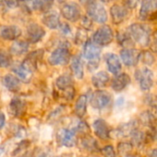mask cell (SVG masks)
<instances>
[{
  "instance_id": "45",
  "label": "cell",
  "mask_w": 157,
  "mask_h": 157,
  "mask_svg": "<svg viewBox=\"0 0 157 157\" xmlns=\"http://www.w3.org/2000/svg\"><path fill=\"white\" fill-rule=\"evenodd\" d=\"M149 18H150L151 20H153V21H157V10L155 12H154V13L149 17Z\"/></svg>"
},
{
  "instance_id": "44",
  "label": "cell",
  "mask_w": 157,
  "mask_h": 157,
  "mask_svg": "<svg viewBox=\"0 0 157 157\" xmlns=\"http://www.w3.org/2000/svg\"><path fill=\"white\" fill-rule=\"evenodd\" d=\"M125 4L128 6V7L133 8L137 5V2H135V1H128V2H125Z\"/></svg>"
},
{
  "instance_id": "12",
  "label": "cell",
  "mask_w": 157,
  "mask_h": 157,
  "mask_svg": "<svg viewBox=\"0 0 157 157\" xmlns=\"http://www.w3.org/2000/svg\"><path fill=\"white\" fill-rule=\"evenodd\" d=\"M93 128L95 134L101 140H109L110 137V130L109 124L102 119H98L94 121Z\"/></svg>"
},
{
  "instance_id": "15",
  "label": "cell",
  "mask_w": 157,
  "mask_h": 157,
  "mask_svg": "<svg viewBox=\"0 0 157 157\" xmlns=\"http://www.w3.org/2000/svg\"><path fill=\"white\" fill-rule=\"evenodd\" d=\"M21 35V29L16 25L3 26L0 28V37L6 40H15Z\"/></svg>"
},
{
  "instance_id": "36",
  "label": "cell",
  "mask_w": 157,
  "mask_h": 157,
  "mask_svg": "<svg viewBox=\"0 0 157 157\" xmlns=\"http://www.w3.org/2000/svg\"><path fill=\"white\" fill-rule=\"evenodd\" d=\"M153 95H148V97L146 98V102H147V104L150 106V108H151V112L154 114V116L156 118L157 117V101L156 99L155 98H153L152 97Z\"/></svg>"
},
{
  "instance_id": "19",
  "label": "cell",
  "mask_w": 157,
  "mask_h": 157,
  "mask_svg": "<svg viewBox=\"0 0 157 157\" xmlns=\"http://www.w3.org/2000/svg\"><path fill=\"white\" fill-rule=\"evenodd\" d=\"M106 63L109 72L118 75L121 70V63L120 58L114 53H109L106 55Z\"/></svg>"
},
{
  "instance_id": "8",
  "label": "cell",
  "mask_w": 157,
  "mask_h": 157,
  "mask_svg": "<svg viewBox=\"0 0 157 157\" xmlns=\"http://www.w3.org/2000/svg\"><path fill=\"white\" fill-rule=\"evenodd\" d=\"M57 140L58 143L64 147L71 148L75 145L76 138H75V132L72 129L63 128L58 131L57 133Z\"/></svg>"
},
{
  "instance_id": "33",
  "label": "cell",
  "mask_w": 157,
  "mask_h": 157,
  "mask_svg": "<svg viewBox=\"0 0 157 157\" xmlns=\"http://www.w3.org/2000/svg\"><path fill=\"white\" fill-rule=\"evenodd\" d=\"M11 63V57L9 52L5 50H0V68L8 67Z\"/></svg>"
},
{
  "instance_id": "2",
  "label": "cell",
  "mask_w": 157,
  "mask_h": 157,
  "mask_svg": "<svg viewBox=\"0 0 157 157\" xmlns=\"http://www.w3.org/2000/svg\"><path fill=\"white\" fill-rule=\"evenodd\" d=\"M100 52H101L100 48L90 40H87L86 43L84 45L83 54L84 57L89 62L88 63L89 70H94L98 68L99 58H100Z\"/></svg>"
},
{
  "instance_id": "17",
  "label": "cell",
  "mask_w": 157,
  "mask_h": 157,
  "mask_svg": "<svg viewBox=\"0 0 157 157\" xmlns=\"http://www.w3.org/2000/svg\"><path fill=\"white\" fill-rule=\"evenodd\" d=\"M157 10V0H145L142 3L140 9V18L145 20Z\"/></svg>"
},
{
  "instance_id": "25",
  "label": "cell",
  "mask_w": 157,
  "mask_h": 157,
  "mask_svg": "<svg viewBox=\"0 0 157 157\" xmlns=\"http://www.w3.org/2000/svg\"><path fill=\"white\" fill-rule=\"evenodd\" d=\"M92 84L95 87L97 88H103L105 87L109 81V75L104 72V71H101V72H98L97 74H95L93 76H92Z\"/></svg>"
},
{
  "instance_id": "34",
  "label": "cell",
  "mask_w": 157,
  "mask_h": 157,
  "mask_svg": "<svg viewBox=\"0 0 157 157\" xmlns=\"http://www.w3.org/2000/svg\"><path fill=\"white\" fill-rule=\"evenodd\" d=\"M140 59L144 63L148 64V65H151L155 63V56L149 51H144V52H141L140 53Z\"/></svg>"
},
{
  "instance_id": "16",
  "label": "cell",
  "mask_w": 157,
  "mask_h": 157,
  "mask_svg": "<svg viewBox=\"0 0 157 157\" xmlns=\"http://www.w3.org/2000/svg\"><path fill=\"white\" fill-rule=\"evenodd\" d=\"M26 111V103L19 98H14L9 104V112L13 117H21Z\"/></svg>"
},
{
  "instance_id": "31",
  "label": "cell",
  "mask_w": 157,
  "mask_h": 157,
  "mask_svg": "<svg viewBox=\"0 0 157 157\" xmlns=\"http://www.w3.org/2000/svg\"><path fill=\"white\" fill-rule=\"evenodd\" d=\"M81 146L89 152H94L96 150H98V144L96 140L89 136V135H85L82 139H81Z\"/></svg>"
},
{
  "instance_id": "18",
  "label": "cell",
  "mask_w": 157,
  "mask_h": 157,
  "mask_svg": "<svg viewBox=\"0 0 157 157\" xmlns=\"http://www.w3.org/2000/svg\"><path fill=\"white\" fill-rule=\"evenodd\" d=\"M13 73L17 75V78L24 83H29L32 77V71L28 69L26 66L21 64H17L12 68Z\"/></svg>"
},
{
  "instance_id": "29",
  "label": "cell",
  "mask_w": 157,
  "mask_h": 157,
  "mask_svg": "<svg viewBox=\"0 0 157 157\" xmlns=\"http://www.w3.org/2000/svg\"><path fill=\"white\" fill-rule=\"evenodd\" d=\"M29 43L24 40H16L10 47V53L14 55H21L28 52Z\"/></svg>"
},
{
  "instance_id": "32",
  "label": "cell",
  "mask_w": 157,
  "mask_h": 157,
  "mask_svg": "<svg viewBox=\"0 0 157 157\" xmlns=\"http://www.w3.org/2000/svg\"><path fill=\"white\" fill-rule=\"evenodd\" d=\"M132 144L131 143H126V142H122L120 143L118 145V151L119 154L122 156H126L130 154H132Z\"/></svg>"
},
{
  "instance_id": "24",
  "label": "cell",
  "mask_w": 157,
  "mask_h": 157,
  "mask_svg": "<svg viewBox=\"0 0 157 157\" xmlns=\"http://www.w3.org/2000/svg\"><path fill=\"white\" fill-rule=\"evenodd\" d=\"M55 85H56V87L59 89V90H62V91H66L72 87H74V81H73V78L71 75H60L56 81H55Z\"/></svg>"
},
{
  "instance_id": "13",
  "label": "cell",
  "mask_w": 157,
  "mask_h": 157,
  "mask_svg": "<svg viewBox=\"0 0 157 157\" xmlns=\"http://www.w3.org/2000/svg\"><path fill=\"white\" fill-rule=\"evenodd\" d=\"M42 23L48 27L49 29H55L60 27L61 22H60V16L57 11L55 10H49L45 12L41 17Z\"/></svg>"
},
{
  "instance_id": "42",
  "label": "cell",
  "mask_w": 157,
  "mask_h": 157,
  "mask_svg": "<svg viewBox=\"0 0 157 157\" xmlns=\"http://www.w3.org/2000/svg\"><path fill=\"white\" fill-rule=\"evenodd\" d=\"M4 4L6 5V7L8 8H15L19 5V3L17 1H7V2H4Z\"/></svg>"
},
{
  "instance_id": "37",
  "label": "cell",
  "mask_w": 157,
  "mask_h": 157,
  "mask_svg": "<svg viewBox=\"0 0 157 157\" xmlns=\"http://www.w3.org/2000/svg\"><path fill=\"white\" fill-rule=\"evenodd\" d=\"M104 157H116V153L112 145H106L100 150Z\"/></svg>"
},
{
  "instance_id": "1",
  "label": "cell",
  "mask_w": 157,
  "mask_h": 157,
  "mask_svg": "<svg viewBox=\"0 0 157 157\" xmlns=\"http://www.w3.org/2000/svg\"><path fill=\"white\" fill-rule=\"evenodd\" d=\"M128 35L136 43L142 46H147L151 36V29L146 24L134 23L129 27Z\"/></svg>"
},
{
  "instance_id": "6",
  "label": "cell",
  "mask_w": 157,
  "mask_h": 157,
  "mask_svg": "<svg viewBox=\"0 0 157 157\" xmlns=\"http://www.w3.org/2000/svg\"><path fill=\"white\" fill-rule=\"evenodd\" d=\"M114 35L109 26H103L99 28L93 35V41L97 45L106 46L113 40Z\"/></svg>"
},
{
  "instance_id": "46",
  "label": "cell",
  "mask_w": 157,
  "mask_h": 157,
  "mask_svg": "<svg viewBox=\"0 0 157 157\" xmlns=\"http://www.w3.org/2000/svg\"><path fill=\"white\" fill-rule=\"evenodd\" d=\"M150 157H157V148L152 150V152L150 153Z\"/></svg>"
},
{
  "instance_id": "40",
  "label": "cell",
  "mask_w": 157,
  "mask_h": 157,
  "mask_svg": "<svg viewBox=\"0 0 157 157\" xmlns=\"http://www.w3.org/2000/svg\"><path fill=\"white\" fill-rule=\"evenodd\" d=\"M82 25L85 28V29H89L92 27V22L87 17H84L82 18Z\"/></svg>"
},
{
  "instance_id": "22",
  "label": "cell",
  "mask_w": 157,
  "mask_h": 157,
  "mask_svg": "<svg viewBox=\"0 0 157 157\" xmlns=\"http://www.w3.org/2000/svg\"><path fill=\"white\" fill-rule=\"evenodd\" d=\"M136 130H137V121H132L128 123L121 124L117 129V133L120 137H127V136H132Z\"/></svg>"
},
{
  "instance_id": "39",
  "label": "cell",
  "mask_w": 157,
  "mask_h": 157,
  "mask_svg": "<svg viewBox=\"0 0 157 157\" xmlns=\"http://www.w3.org/2000/svg\"><path fill=\"white\" fill-rule=\"evenodd\" d=\"M59 28H60L61 31H62L64 35H67V34H70V33H71V28H70V26H69L67 23H63V24H61Z\"/></svg>"
},
{
  "instance_id": "27",
  "label": "cell",
  "mask_w": 157,
  "mask_h": 157,
  "mask_svg": "<svg viewBox=\"0 0 157 157\" xmlns=\"http://www.w3.org/2000/svg\"><path fill=\"white\" fill-rule=\"evenodd\" d=\"M29 10H41V11H49L51 6H52V2L51 1H31V2H25Z\"/></svg>"
},
{
  "instance_id": "30",
  "label": "cell",
  "mask_w": 157,
  "mask_h": 157,
  "mask_svg": "<svg viewBox=\"0 0 157 157\" xmlns=\"http://www.w3.org/2000/svg\"><path fill=\"white\" fill-rule=\"evenodd\" d=\"M156 118L154 116V114L150 111V110H147V111H144L143 112L141 115H140V123L143 125V126H145V127H149L150 129H152L155 124L156 123Z\"/></svg>"
},
{
  "instance_id": "11",
  "label": "cell",
  "mask_w": 157,
  "mask_h": 157,
  "mask_svg": "<svg viewBox=\"0 0 157 157\" xmlns=\"http://www.w3.org/2000/svg\"><path fill=\"white\" fill-rule=\"evenodd\" d=\"M140 53L135 49H123L121 52V57L122 62L127 66H134L140 60Z\"/></svg>"
},
{
  "instance_id": "5",
  "label": "cell",
  "mask_w": 157,
  "mask_h": 157,
  "mask_svg": "<svg viewBox=\"0 0 157 157\" xmlns=\"http://www.w3.org/2000/svg\"><path fill=\"white\" fill-rule=\"evenodd\" d=\"M134 75L143 91L150 90L154 83V74L150 69L146 67L140 68L135 72Z\"/></svg>"
},
{
  "instance_id": "35",
  "label": "cell",
  "mask_w": 157,
  "mask_h": 157,
  "mask_svg": "<svg viewBox=\"0 0 157 157\" xmlns=\"http://www.w3.org/2000/svg\"><path fill=\"white\" fill-rule=\"evenodd\" d=\"M87 35H86V32L85 30V29H78V31L76 32V35H75V42L78 44V45H81V44H86V41H87Z\"/></svg>"
},
{
  "instance_id": "23",
  "label": "cell",
  "mask_w": 157,
  "mask_h": 157,
  "mask_svg": "<svg viewBox=\"0 0 157 157\" xmlns=\"http://www.w3.org/2000/svg\"><path fill=\"white\" fill-rule=\"evenodd\" d=\"M71 70L73 72V75L77 79H82L84 76V67H83V62L79 55H75L73 57L71 61Z\"/></svg>"
},
{
  "instance_id": "38",
  "label": "cell",
  "mask_w": 157,
  "mask_h": 157,
  "mask_svg": "<svg viewBox=\"0 0 157 157\" xmlns=\"http://www.w3.org/2000/svg\"><path fill=\"white\" fill-rule=\"evenodd\" d=\"M148 44L150 46V49L154 52H157V30H155L150 36V40H149V43Z\"/></svg>"
},
{
  "instance_id": "26",
  "label": "cell",
  "mask_w": 157,
  "mask_h": 157,
  "mask_svg": "<svg viewBox=\"0 0 157 157\" xmlns=\"http://www.w3.org/2000/svg\"><path fill=\"white\" fill-rule=\"evenodd\" d=\"M3 85L9 91L16 92L20 87V81L13 75H6L3 78Z\"/></svg>"
},
{
  "instance_id": "48",
  "label": "cell",
  "mask_w": 157,
  "mask_h": 157,
  "mask_svg": "<svg viewBox=\"0 0 157 157\" xmlns=\"http://www.w3.org/2000/svg\"><path fill=\"white\" fill-rule=\"evenodd\" d=\"M57 157H63V156H57Z\"/></svg>"
},
{
  "instance_id": "7",
  "label": "cell",
  "mask_w": 157,
  "mask_h": 157,
  "mask_svg": "<svg viewBox=\"0 0 157 157\" xmlns=\"http://www.w3.org/2000/svg\"><path fill=\"white\" fill-rule=\"evenodd\" d=\"M61 14L69 21L75 22L81 17V10L79 6L74 2L63 3L61 6Z\"/></svg>"
},
{
  "instance_id": "28",
  "label": "cell",
  "mask_w": 157,
  "mask_h": 157,
  "mask_svg": "<svg viewBox=\"0 0 157 157\" xmlns=\"http://www.w3.org/2000/svg\"><path fill=\"white\" fill-rule=\"evenodd\" d=\"M86 105H87V97L86 95H81L75 105V113L79 118L85 116L86 112Z\"/></svg>"
},
{
  "instance_id": "14",
  "label": "cell",
  "mask_w": 157,
  "mask_h": 157,
  "mask_svg": "<svg viewBox=\"0 0 157 157\" xmlns=\"http://www.w3.org/2000/svg\"><path fill=\"white\" fill-rule=\"evenodd\" d=\"M110 15L115 24L122 23L129 16V11L125 6L115 4L110 7Z\"/></svg>"
},
{
  "instance_id": "3",
  "label": "cell",
  "mask_w": 157,
  "mask_h": 157,
  "mask_svg": "<svg viewBox=\"0 0 157 157\" xmlns=\"http://www.w3.org/2000/svg\"><path fill=\"white\" fill-rule=\"evenodd\" d=\"M86 11L90 18L95 20L98 23H104L108 19L107 11L104 6L96 1H90L87 3Z\"/></svg>"
},
{
  "instance_id": "41",
  "label": "cell",
  "mask_w": 157,
  "mask_h": 157,
  "mask_svg": "<svg viewBox=\"0 0 157 157\" xmlns=\"http://www.w3.org/2000/svg\"><path fill=\"white\" fill-rule=\"evenodd\" d=\"M150 136H151V139H153V140L157 142V122L155 124V126L151 129Z\"/></svg>"
},
{
  "instance_id": "21",
  "label": "cell",
  "mask_w": 157,
  "mask_h": 157,
  "mask_svg": "<svg viewBox=\"0 0 157 157\" xmlns=\"http://www.w3.org/2000/svg\"><path fill=\"white\" fill-rule=\"evenodd\" d=\"M131 137H132V146H135L137 148H142L147 143L149 138H151L150 133L145 134L144 132H143L142 131H140L138 129L132 133V135Z\"/></svg>"
},
{
  "instance_id": "43",
  "label": "cell",
  "mask_w": 157,
  "mask_h": 157,
  "mask_svg": "<svg viewBox=\"0 0 157 157\" xmlns=\"http://www.w3.org/2000/svg\"><path fill=\"white\" fill-rule=\"evenodd\" d=\"M5 122H6V117L4 115V113L0 111V130L4 127Z\"/></svg>"
},
{
  "instance_id": "47",
  "label": "cell",
  "mask_w": 157,
  "mask_h": 157,
  "mask_svg": "<svg viewBox=\"0 0 157 157\" xmlns=\"http://www.w3.org/2000/svg\"><path fill=\"white\" fill-rule=\"evenodd\" d=\"M124 157H139L138 155H132V154H130V155H126V156Z\"/></svg>"
},
{
  "instance_id": "9",
  "label": "cell",
  "mask_w": 157,
  "mask_h": 157,
  "mask_svg": "<svg viewBox=\"0 0 157 157\" xmlns=\"http://www.w3.org/2000/svg\"><path fill=\"white\" fill-rule=\"evenodd\" d=\"M110 99L111 98L109 93L103 90H98L93 93L90 99V103L94 109H102L110 103Z\"/></svg>"
},
{
  "instance_id": "10",
  "label": "cell",
  "mask_w": 157,
  "mask_h": 157,
  "mask_svg": "<svg viewBox=\"0 0 157 157\" xmlns=\"http://www.w3.org/2000/svg\"><path fill=\"white\" fill-rule=\"evenodd\" d=\"M45 33L44 29L37 23H30L27 28V36L30 43L39 42L44 37Z\"/></svg>"
},
{
  "instance_id": "20",
  "label": "cell",
  "mask_w": 157,
  "mask_h": 157,
  "mask_svg": "<svg viewBox=\"0 0 157 157\" xmlns=\"http://www.w3.org/2000/svg\"><path fill=\"white\" fill-rule=\"evenodd\" d=\"M130 83H131V77L127 74L123 73L116 75V77L111 82V87L114 91L119 92L123 90Z\"/></svg>"
},
{
  "instance_id": "4",
  "label": "cell",
  "mask_w": 157,
  "mask_h": 157,
  "mask_svg": "<svg viewBox=\"0 0 157 157\" xmlns=\"http://www.w3.org/2000/svg\"><path fill=\"white\" fill-rule=\"evenodd\" d=\"M70 61V52L68 47L65 45L55 49L49 57V63L51 65H65Z\"/></svg>"
}]
</instances>
